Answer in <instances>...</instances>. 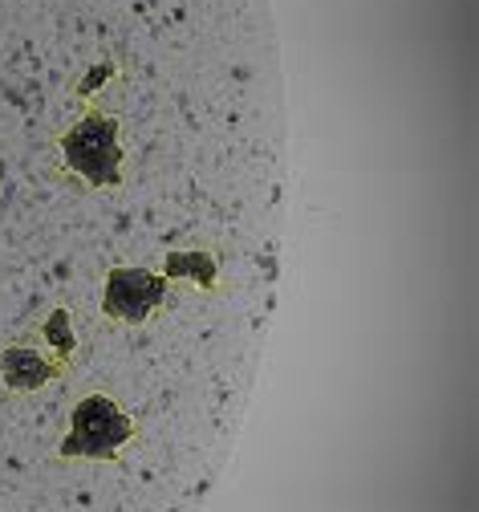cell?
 Instances as JSON below:
<instances>
[{
    "instance_id": "52a82bcc",
    "label": "cell",
    "mask_w": 479,
    "mask_h": 512,
    "mask_svg": "<svg viewBox=\"0 0 479 512\" xmlns=\"http://www.w3.org/2000/svg\"><path fill=\"white\" fill-rule=\"evenodd\" d=\"M110 78H118V61H106V66H102V61H94V66L86 70V78L78 82V94L90 98V94H94L98 86H106Z\"/></svg>"
},
{
    "instance_id": "7a4b0ae2",
    "label": "cell",
    "mask_w": 479,
    "mask_h": 512,
    "mask_svg": "<svg viewBox=\"0 0 479 512\" xmlns=\"http://www.w3.org/2000/svg\"><path fill=\"white\" fill-rule=\"evenodd\" d=\"M134 435H139L134 415L118 399L94 391L74 403L70 427H65L57 443V456L61 460H118V452Z\"/></svg>"
},
{
    "instance_id": "8992f818",
    "label": "cell",
    "mask_w": 479,
    "mask_h": 512,
    "mask_svg": "<svg viewBox=\"0 0 479 512\" xmlns=\"http://www.w3.org/2000/svg\"><path fill=\"white\" fill-rule=\"evenodd\" d=\"M41 338H45V346H49V354L53 358H61L65 366L74 362V354H78V334H74V313L65 309V305H57L45 322H41Z\"/></svg>"
},
{
    "instance_id": "5b68a950",
    "label": "cell",
    "mask_w": 479,
    "mask_h": 512,
    "mask_svg": "<svg viewBox=\"0 0 479 512\" xmlns=\"http://www.w3.org/2000/svg\"><path fill=\"white\" fill-rule=\"evenodd\" d=\"M163 277L167 281H191L199 289H216L220 285V261L212 252H199V248H175L167 252V261H163Z\"/></svg>"
},
{
    "instance_id": "277c9868",
    "label": "cell",
    "mask_w": 479,
    "mask_h": 512,
    "mask_svg": "<svg viewBox=\"0 0 479 512\" xmlns=\"http://www.w3.org/2000/svg\"><path fill=\"white\" fill-rule=\"evenodd\" d=\"M65 370L61 358H53L49 350H37V346H5L0 350V382H5V391L13 395H33L41 387H49V382H57Z\"/></svg>"
},
{
    "instance_id": "3957f363",
    "label": "cell",
    "mask_w": 479,
    "mask_h": 512,
    "mask_svg": "<svg viewBox=\"0 0 479 512\" xmlns=\"http://www.w3.org/2000/svg\"><path fill=\"white\" fill-rule=\"evenodd\" d=\"M171 281L143 265H114L102 281V317L114 326H143L167 305Z\"/></svg>"
},
{
    "instance_id": "6da1fadb",
    "label": "cell",
    "mask_w": 479,
    "mask_h": 512,
    "mask_svg": "<svg viewBox=\"0 0 479 512\" xmlns=\"http://www.w3.org/2000/svg\"><path fill=\"white\" fill-rule=\"evenodd\" d=\"M118 118L102 110H86L57 135L61 167L78 175L86 187H122V143H118Z\"/></svg>"
}]
</instances>
